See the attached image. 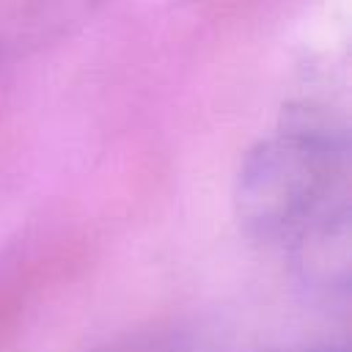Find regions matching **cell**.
Returning <instances> with one entry per match:
<instances>
[{
	"label": "cell",
	"instance_id": "6da1fadb",
	"mask_svg": "<svg viewBox=\"0 0 352 352\" xmlns=\"http://www.w3.org/2000/svg\"><path fill=\"white\" fill-rule=\"evenodd\" d=\"M239 228L289 256L314 289L344 292L349 280V143L314 113L261 138L234 179Z\"/></svg>",
	"mask_w": 352,
	"mask_h": 352
},
{
	"label": "cell",
	"instance_id": "7a4b0ae2",
	"mask_svg": "<svg viewBox=\"0 0 352 352\" xmlns=\"http://www.w3.org/2000/svg\"><path fill=\"white\" fill-rule=\"evenodd\" d=\"M94 352H168V346L162 341H154V338H126V341L104 344Z\"/></svg>",
	"mask_w": 352,
	"mask_h": 352
},
{
	"label": "cell",
	"instance_id": "3957f363",
	"mask_svg": "<svg viewBox=\"0 0 352 352\" xmlns=\"http://www.w3.org/2000/svg\"><path fill=\"white\" fill-rule=\"evenodd\" d=\"M280 352H344L341 346H327V344H322V346H297V349H280Z\"/></svg>",
	"mask_w": 352,
	"mask_h": 352
}]
</instances>
